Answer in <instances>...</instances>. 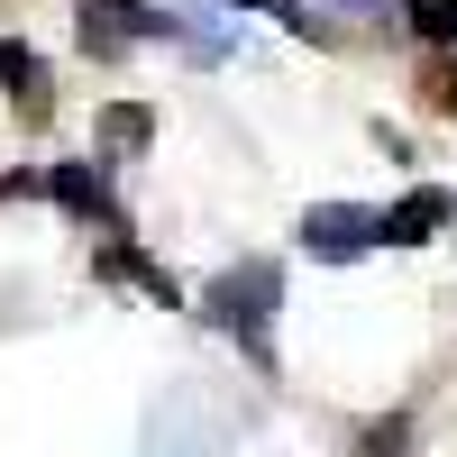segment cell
Wrapping results in <instances>:
<instances>
[{
  "instance_id": "ba28073f",
  "label": "cell",
  "mask_w": 457,
  "mask_h": 457,
  "mask_svg": "<svg viewBox=\"0 0 457 457\" xmlns=\"http://www.w3.org/2000/svg\"><path fill=\"white\" fill-rule=\"evenodd\" d=\"M101 275H129V284H146L156 302H174V275H165V265H146L137 247H110V256H101Z\"/></svg>"
},
{
  "instance_id": "7a4b0ae2",
  "label": "cell",
  "mask_w": 457,
  "mask_h": 457,
  "mask_svg": "<svg viewBox=\"0 0 457 457\" xmlns=\"http://www.w3.org/2000/svg\"><path fill=\"white\" fill-rule=\"evenodd\" d=\"M375 228H385V211H357V202H312L302 211V247L329 256V265H348L375 247Z\"/></svg>"
},
{
  "instance_id": "8fae6325",
  "label": "cell",
  "mask_w": 457,
  "mask_h": 457,
  "mask_svg": "<svg viewBox=\"0 0 457 457\" xmlns=\"http://www.w3.org/2000/svg\"><path fill=\"white\" fill-rule=\"evenodd\" d=\"M403 439H411V421H403V411H394V421H375V430H366V448H375V457H394Z\"/></svg>"
},
{
  "instance_id": "3957f363",
  "label": "cell",
  "mask_w": 457,
  "mask_h": 457,
  "mask_svg": "<svg viewBox=\"0 0 457 457\" xmlns=\"http://www.w3.org/2000/svg\"><path fill=\"white\" fill-rule=\"evenodd\" d=\"M156 28H165V10H146V0H83V46L92 55H129Z\"/></svg>"
},
{
  "instance_id": "277c9868",
  "label": "cell",
  "mask_w": 457,
  "mask_h": 457,
  "mask_svg": "<svg viewBox=\"0 0 457 457\" xmlns=\"http://www.w3.org/2000/svg\"><path fill=\"white\" fill-rule=\"evenodd\" d=\"M457 220V202L439 193V183H421V193H403L394 211H385V228H375V247H430L439 228Z\"/></svg>"
},
{
  "instance_id": "7c38bea8",
  "label": "cell",
  "mask_w": 457,
  "mask_h": 457,
  "mask_svg": "<svg viewBox=\"0 0 457 457\" xmlns=\"http://www.w3.org/2000/svg\"><path fill=\"white\" fill-rule=\"evenodd\" d=\"M228 10H275L284 28H312V19H302V10H293V0H228Z\"/></svg>"
},
{
  "instance_id": "9c48e42d",
  "label": "cell",
  "mask_w": 457,
  "mask_h": 457,
  "mask_svg": "<svg viewBox=\"0 0 457 457\" xmlns=\"http://www.w3.org/2000/svg\"><path fill=\"white\" fill-rule=\"evenodd\" d=\"M403 19L430 37V46H457V0H403Z\"/></svg>"
},
{
  "instance_id": "8992f818",
  "label": "cell",
  "mask_w": 457,
  "mask_h": 457,
  "mask_svg": "<svg viewBox=\"0 0 457 457\" xmlns=\"http://www.w3.org/2000/svg\"><path fill=\"white\" fill-rule=\"evenodd\" d=\"M0 92L46 110V64H37V46H19V37H0Z\"/></svg>"
},
{
  "instance_id": "30bf717a",
  "label": "cell",
  "mask_w": 457,
  "mask_h": 457,
  "mask_svg": "<svg viewBox=\"0 0 457 457\" xmlns=\"http://www.w3.org/2000/svg\"><path fill=\"white\" fill-rule=\"evenodd\" d=\"M293 10H302V19H312V10H320L329 28H357V19H375V0H293Z\"/></svg>"
},
{
  "instance_id": "52a82bcc",
  "label": "cell",
  "mask_w": 457,
  "mask_h": 457,
  "mask_svg": "<svg viewBox=\"0 0 457 457\" xmlns=\"http://www.w3.org/2000/svg\"><path fill=\"white\" fill-rule=\"evenodd\" d=\"M101 137L120 146V156H137V146H156V110H137V101H110V110H101Z\"/></svg>"
},
{
  "instance_id": "6da1fadb",
  "label": "cell",
  "mask_w": 457,
  "mask_h": 457,
  "mask_svg": "<svg viewBox=\"0 0 457 457\" xmlns=\"http://www.w3.org/2000/svg\"><path fill=\"white\" fill-rule=\"evenodd\" d=\"M275 293H284V275H275L265 256H256V265H228V275L211 284V320L238 338L247 357H265V348H275Z\"/></svg>"
},
{
  "instance_id": "5b68a950",
  "label": "cell",
  "mask_w": 457,
  "mask_h": 457,
  "mask_svg": "<svg viewBox=\"0 0 457 457\" xmlns=\"http://www.w3.org/2000/svg\"><path fill=\"white\" fill-rule=\"evenodd\" d=\"M46 193H55V202H64L73 220H120V211H110V193H101V174H92V165H55V174H46Z\"/></svg>"
}]
</instances>
